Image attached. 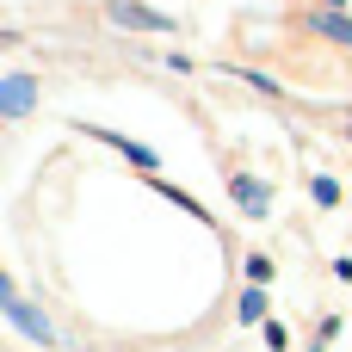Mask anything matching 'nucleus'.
I'll use <instances>...</instances> for the list:
<instances>
[{
  "label": "nucleus",
  "instance_id": "7ed1b4c3",
  "mask_svg": "<svg viewBox=\"0 0 352 352\" xmlns=\"http://www.w3.org/2000/svg\"><path fill=\"white\" fill-rule=\"evenodd\" d=\"M111 19L142 25V31H167V25H173V19H161V12H148V6H130V0H118V6H111Z\"/></svg>",
  "mask_w": 352,
  "mask_h": 352
},
{
  "label": "nucleus",
  "instance_id": "0eeeda50",
  "mask_svg": "<svg viewBox=\"0 0 352 352\" xmlns=\"http://www.w3.org/2000/svg\"><path fill=\"white\" fill-rule=\"evenodd\" d=\"M260 309H266V297L260 291H241V322H260Z\"/></svg>",
  "mask_w": 352,
  "mask_h": 352
},
{
  "label": "nucleus",
  "instance_id": "20e7f679",
  "mask_svg": "<svg viewBox=\"0 0 352 352\" xmlns=\"http://www.w3.org/2000/svg\"><path fill=\"white\" fill-rule=\"evenodd\" d=\"M235 198L248 204V217H266V186L260 179H235Z\"/></svg>",
  "mask_w": 352,
  "mask_h": 352
},
{
  "label": "nucleus",
  "instance_id": "39448f33",
  "mask_svg": "<svg viewBox=\"0 0 352 352\" xmlns=\"http://www.w3.org/2000/svg\"><path fill=\"white\" fill-rule=\"evenodd\" d=\"M105 142H111V148H124L136 167H155V148H142V142H130V136H105Z\"/></svg>",
  "mask_w": 352,
  "mask_h": 352
},
{
  "label": "nucleus",
  "instance_id": "423d86ee",
  "mask_svg": "<svg viewBox=\"0 0 352 352\" xmlns=\"http://www.w3.org/2000/svg\"><path fill=\"white\" fill-rule=\"evenodd\" d=\"M322 31H328V37H340V43H352V19H340V12H328V19H322Z\"/></svg>",
  "mask_w": 352,
  "mask_h": 352
},
{
  "label": "nucleus",
  "instance_id": "f03ea898",
  "mask_svg": "<svg viewBox=\"0 0 352 352\" xmlns=\"http://www.w3.org/2000/svg\"><path fill=\"white\" fill-rule=\"evenodd\" d=\"M31 99H37V80H31V74L0 80V111H6V118H25V111H31Z\"/></svg>",
  "mask_w": 352,
  "mask_h": 352
},
{
  "label": "nucleus",
  "instance_id": "f257e3e1",
  "mask_svg": "<svg viewBox=\"0 0 352 352\" xmlns=\"http://www.w3.org/2000/svg\"><path fill=\"white\" fill-rule=\"evenodd\" d=\"M0 309H6V316H12V322H19V334H31V340H37V346H56V328H50V322H43V316H37V309H31V303H25V297H6V303H0Z\"/></svg>",
  "mask_w": 352,
  "mask_h": 352
}]
</instances>
